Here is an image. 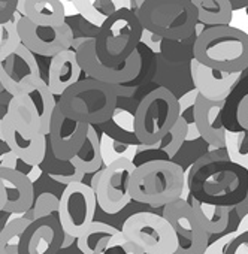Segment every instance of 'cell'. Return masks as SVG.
Segmentation results:
<instances>
[{
    "label": "cell",
    "instance_id": "cell-43",
    "mask_svg": "<svg viewBox=\"0 0 248 254\" xmlns=\"http://www.w3.org/2000/svg\"><path fill=\"white\" fill-rule=\"evenodd\" d=\"M18 0H0V24L12 20L17 11Z\"/></svg>",
    "mask_w": 248,
    "mask_h": 254
},
{
    "label": "cell",
    "instance_id": "cell-44",
    "mask_svg": "<svg viewBox=\"0 0 248 254\" xmlns=\"http://www.w3.org/2000/svg\"><path fill=\"white\" fill-rule=\"evenodd\" d=\"M41 175H42V169H41V166H30L29 168V171L26 172V177L30 180V183L33 184L36 180H39L41 178Z\"/></svg>",
    "mask_w": 248,
    "mask_h": 254
},
{
    "label": "cell",
    "instance_id": "cell-13",
    "mask_svg": "<svg viewBox=\"0 0 248 254\" xmlns=\"http://www.w3.org/2000/svg\"><path fill=\"white\" fill-rule=\"evenodd\" d=\"M21 45H24L33 56L54 57L70 48L73 41V30L69 24H62L57 27H41L21 18L17 24Z\"/></svg>",
    "mask_w": 248,
    "mask_h": 254
},
{
    "label": "cell",
    "instance_id": "cell-42",
    "mask_svg": "<svg viewBox=\"0 0 248 254\" xmlns=\"http://www.w3.org/2000/svg\"><path fill=\"white\" fill-rule=\"evenodd\" d=\"M141 42H142L147 48H150L153 53L160 54V51H162V42H163V39H162L160 36H157V35H154V33H151V32L142 29Z\"/></svg>",
    "mask_w": 248,
    "mask_h": 254
},
{
    "label": "cell",
    "instance_id": "cell-26",
    "mask_svg": "<svg viewBox=\"0 0 248 254\" xmlns=\"http://www.w3.org/2000/svg\"><path fill=\"white\" fill-rule=\"evenodd\" d=\"M197 12V23L209 27L229 26L232 17V0H191Z\"/></svg>",
    "mask_w": 248,
    "mask_h": 254
},
{
    "label": "cell",
    "instance_id": "cell-33",
    "mask_svg": "<svg viewBox=\"0 0 248 254\" xmlns=\"http://www.w3.org/2000/svg\"><path fill=\"white\" fill-rule=\"evenodd\" d=\"M224 151L230 163L248 174V130H224Z\"/></svg>",
    "mask_w": 248,
    "mask_h": 254
},
{
    "label": "cell",
    "instance_id": "cell-8",
    "mask_svg": "<svg viewBox=\"0 0 248 254\" xmlns=\"http://www.w3.org/2000/svg\"><path fill=\"white\" fill-rule=\"evenodd\" d=\"M135 169L136 166L129 160H117L93 175L90 187L94 191L97 206L105 214H118L132 202L129 186Z\"/></svg>",
    "mask_w": 248,
    "mask_h": 254
},
{
    "label": "cell",
    "instance_id": "cell-34",
    "mask_svg": "<svg viewBox=\"0 0 248 254\" xmlns=\"http://www.w3.org/2000/svg\"><path fill=\"white\" fill-rule=\"evenodd\" d=\"M30 223L27 218L18 217L11 218L3 229H0V254H18L21 235Z\"/></svg>",
    "mask_w": 248,
    "mask_h": 254
},
{
    "label": "cell",
    "instance_id": "cell-41",
    "mask_svg": "<svg viewBox=\"0 0 248 254\" xmlns=\"http://www.w3.org/2000/svg\"><path fill=\"white\" fill-rule=\"evenodd\" d=\"M226 254H248V233L238 235L226 250Z\"/></svg>",
    "mask_w": 248,
    "mask_h": 254
},
{
    "label": "cell",
    "instance_id": "cell-2",
    "mask_svg": "<svg viewBox=\"0 0 248 254\" xmlns=\"http://www.w3.org/2000/svg\"><path fill=\"white\" fill-rule=\"evenodd\" d=\"M184 169L169 160H153L136 166L129 186L130 199L153 208L166 206L180 199Z\"/></svg>",
    "mask_w": 248,
    "mask_h": 254
},
{
    "label": "cell",
    "instance_id": "cell-9",
    "mask_svg": "<svg viewBox=\"0 0 248 254\" xmlns=\"http://www.w3.org/2000/svg\"><path fill=\"white\" fill-rule=\"evenodd\" d=\"M97 209L94 191L84 183L66 186L59 197L57 220L64 235L78 238L93 221Z\"/></svg>",
    "mask_w": 248,
    "mask_h": 254
},
{
    "label": "cell",
    "instance_id": "cell-32",
    "mask_svg": "<svg viewBox=\"0 0 248 254\" xmlns=\"http://www.w3.org/2000/svg\"><path fill=\"white\" fill-rule=\"evenodd\" d=\"M105 124H108L109 127V133L106 135H109L111 138L126 144H139L135 136V117L127 109L115 108L111 118Z\"/></svg>",
    "mask_w": 248,
    "mask_h": 254
},
{
    "label": "cell",
    "instance_id": "cell-14",
    "mask_svg": "<svg viewBox=\"0 0 248 254\" xmlns=\"http://www.w3.org/2000/svg\"><path fill=\"white\" fill-rule=\"evenodd\" d=\"M88 127V124L66 117L57 105L51 118L50 141L47 138L54 157L59 160H70L82 147Z\"/></svg>",
    "mask_w": 248,
    "mask_h": 254
},
{
    "label": "cell",
    "instance_id": "cell-23",
    "mask_svg": "<svg viewBox=\"0 0 248 254\" xmlns=\"http://www.w3.org/2000/svg\"><path fill=\"white\" fill-rule=\"evenodd\" d=\"M188 203L194 209L208 235H220L226 232L230 220V211L233 208L232 205H214L200 202L193 196H190Z\"/></svg>",
    "mask_w": 248,
    "mask_h": 254
},
{
    "label": "cell",
    "instance_id": "cell-49",
    "mask_svg": "<svg viewBox=\"0 0 248 254\" xmlns=\"http://www.w3.org/2000/svg\"><path fill=\"white\" fill-rule=\"evenodd\" d=\"M129 251H130V254H148V253H144L142 250H139L138 247H135L132 244H129Z\"/></svg>",
    "mask_w": 248,
    "mask_h": 254
},
{
    "label": "cell",
    "instance_id": "cell-24",
    "mask_svg": "<svg viewBox=\"0 0 248 254\" xmlns=\"http://www.w3.org/2000/svg\"><path fill=\"white\" fill-rule=\"evenodd\" d=\"M120 230L103 221H93L78 238L76 245L82 254H103L111 238Z\"/></svg>",
    "mask_w": 248,
    "mask_h": 254
},
{
    "label": "cell",
    "instance_id": "cell-20",
    "mask_svg": "<svg viewBox=\"0 0 248 254\" xmlns=\"http://www.w3.org/2000/svg\"><path fill=\"white\" fill-rule=\"evenodd\" d=\"M81 75L82 70L76 59V51L69 48L51 59L47 85L54 96L60 97L69 87L81 81Z\"/></svg>",
    "mask_w": 248,
    "mask_h": 254
},
{
    "label": "cell",
    "instance_id": "cell-39",
    "mask_svg": "<svg viewBox=\"0 0 248 254\" xmlns=\"http://www.w3.org/2000/svg\"><path fill=\"white\" fill-rule=\"evenodd\" d=\"M103 254H130L129 242L124 239L121 230L111 238V241H109L106 250L103 251Z\"/></svg>",
    "mask_w": 248,
    "mask_h": 254
},
{
    "label": "cell",
    "instance_id": "cell-45",
    "mask_svg": "<svg viewBox=\"0 0 248 254\" xmlns=\"http://www.w3.org/2000/svg\"><path fill=\"white\" fill-rule=\"evenodd\" d=\"M236 232H238L239 235H242V233H248V214H245V215L239 220L238 227H236Z\"/></svg>",
    "mask_w": 248,
    "mask_h": 254
},
{
    "label": "cell",
    "instance_id": "cell-15",
    "mask_svg": "<svg viewBox=\"0 0 248 254\" xmlns=\"http://www.w3.org/2000/svg\"><path fill=\"white\" fill-rule=\"evenodd\" d=\"M3 139L9 151L27 166H41L47 151V136L18 127L6 114L2 118Z\"/></svg>",
    "mask_w": 248,
    "mask_h": 254
},
{
    "label": "cell",
    "instance_id": "cell-16",
    "mask_svg": "<svg viewBox=\"0 0 248 254\" xmlns=\"http://www.w3.org/2000/svg\"><path fill=\"white\" fill-rule=\"evenodd\" d=\"M63 230L57 217L32 221L23 232L18 254H56L62 248Z\"/></svg>",
    "mask_w": 248,
    "mask_h": 254
},
{
    "label": "cell",
    "instance_id": "cell-27",
    "mask_svg": "<svg viewBox=\"0 0 248 254\" xmlns=\"http://www.w3.org/2000/svg\"><path fill=\"white\" fill-rule=\"evenodd\" d=\"M186 135H187V123L184 121V118L178 117L177 123L172 126V129L168 132V135H165L160 141H157L156 144L151 145H138V153L141 151H150V153H157V154H163L165 160L174 162V157L178 154V151L181 150V147L186 142Z\"/></svg>",
    "mask_w": 248,
    "mask_h": 254
},
{
    "label": "cell",
    "instance_id": "cell-30",
    "mask_svg": "<svg viewBox=\"0 0 248 254\" xmlns=\"http://www.w3.org/2000/svg\"><path fill=\"white\" fill-rule=\"evenodd\" d=\"M84 174H96L102 169V157H100V145H99V135L94 129V126L88 127L87 138L79 148V151L70 159Z\"/></svg>",
    "mask_w": 248,
    "mask_h": 254
},
{
    "label": "cell",
    "instance_id": "cell-47",
    "mask_svg": "<svg viewBox=\"0 0 248 254\" xmlns=\"http://www.w3.org/2000/svg\"><path fill=\"white\" fill-rule=\"evenodd\" d=\"M2 118H3V117H2ZM2 118H0V154L9 151L8 145H6V142H5V139H3V132H2Z\"/></svg>",
    "mask_w": 248,
    "mask_h": 254
},
{
    "label": "cell",
    "instance_id": "cell-6",
    "mask_svg": "<svg viewBox=\"0 0 248 254\" xmlns=\"http://www.w3.org/2000/svg\"><path fill=\"white\" fill-rule=\"evenodd\" d=\"M133 117L138 142L142 145L156 144L168 135L180 117L178 99L166 87H157L139 102Z\"/></svg>",
    "mask_w": 248,
    "mask_h": 254
},
{
    "label": "cell",
    "instance_id": "cell-21",
    "mask_svg": "<svg viewBox=\"0 0 248 254\" xmlns=\"http://www.w3.org/2000/svg\"><path fill=\"white\" fill-rule=\"evenodd\" d=\"M17 12L41 27H57L66 23L64 5L60 0H18Z\"/></svg>",
    "mask_w": 248,
    "mask_h": 254
},
{
    "label": "cell",
    "instance_id": "cell-50",
    "mask_svg": "<svg viewBox=\"0 0 248 254\" xmlns=\"http://www.w3.org/2000/svg\"><path fill=\"white\" fill-rule=\"evenodd\" d=\"M3 90V87H2V84H0V91H2Z\"/></svg>",
    "mask_w": 248,
    "mask_h": 254
},
{
    "label": "cell",
    "instance_id": "cell-22",
    "mask_svg": "<svg viewBox=\"0 0 248 254\" xmlns=\"http://www.w3.org/2000/svg\"><path fill=\"white\" fill-rule=\"evenodd\" d=\"M70 3L79 14V29L87 38H96L103 23L117 11L114 0H75Z\"/></svg>",
    "mask_w": 248,
    "mask_h": 254
},
{
    "label": "cell",
    "instance_id": "cell-4",
    "mask_svg": "<svg viewBox=\"0 0 248 254\" xmlns=\"http://www.w3.org/2000/svg\"><path fill=\"white\" fill-rule=\"evenodd\" d=\"M136 17L144 30L168 41L190 38L197 24V12L191 0H145Z\"/></svg>",
    "mask_w": 248,
    "mask_h": 254
},
{
    "label": "cell",
    "instance_id": "cell-3",
    "mask_svg": "<svg viewBox=\"0 0 248 254\" xmlns=\"http://www.w3.org/2000/svg\"><path fill=\"white\" fill-rule=\"evenodd\" d=\"M117 85H108L85 78L69 87L57 102L60 111L79 123L105 124L117 108Z\"/></svg>",
    "mask_w": 248,
    "mask_h": 254
},
{
    "label": "cell",
    "instance_id": "cell-11",
    "mask_svg": "<svg viewBox=\"0 0 248 254\" xmlns=\"http://www.w3.org/2000/svg\"><path fill=\"white\" fill-rule=\"evenodd\" d=\"M76 59L82 73H85L90 79L114 87L138 78L142 67V59L138 50L120 66L109 67L102 64L96 56L94 38H85L76 50Z\"/></svg>",
    "mask_w": 248,
    "mask_h": 254
},
{
    "label": "cell",
    "instance_id": "cell-7",
    "mask_svg": "<svg viewBox=\"0 0 248 254\" xmlns=\"http://www.w3.org/2000/svg\"><path fill=\"white\" fill-rule=\"evenodd\" d=\"M121 233L129 244L148 254H175L178 241L171 223L159 214L142 211L126 218Z\"/></svg>",
    "mask_w": 248,
    "mask_h": 254
},
{
    "label": "cell",
    "instance_id": "cell-10",
    "mask_svg": "<svg viewBox=\"0 0 248 254\" xmlns=\"http://www.w3.org/2000/svg\"><path fill=\"white\" fill-rule=\"evenodd\" d=\"M174 227L178 248L175 254H203L208 244L209 235L205 232L199 217L188 202L175 200L163 206L162 214Z\"/></svg>",
    "mask_w": 248,
    "mask_h": 254
},
{
    "label": "cell",
    "instance_id": "cell-38",
    "mask_svg": "<svg viewBox=\"0 0 248 254\" xmlns=\"http://www.w3.org/2000/svg\"><path fill=\"white\" fill-rule=\"evenodd\" d=\"M239 233L236 230L233 232H229V233H224L223 236H220L217 241L208 244L206 250L203 254H226V250L229 248V245L232 244V241L238 236Z\"/></svg>",
    "mask_w": 248,
    "mask_h": 254
},
{
    "label": "cell",
    "instance_id": "cell-46",
    "mask_svg": "<svg viewBox=\"0 0 248 254\" xmlns=\"http://www.w3.org/2000/svg\"><path fill=\"white\" fill-rule=\"evenodd\" d=\"M5 205H6V191H5L3 181L0 178V212L5 209Z\"/></svg>",
    "mask_w": 248,
    "mask_h": 254
},
{
    "label": "cell",
    "instance_id": "cell-40",
    "mask_svg": "<svg viewBox=\"0 0 248 254\" xmlns=\"http://www.w3.org/2000/svg\"><path fill=\"white\" fill-rule=\"evenodd\" d=\"M235 111H236L235 115H236V123L239 126V129L248 130V93L244 94L238 100V106Z\"/></svg>",
    "mask_w": 248,
    "mask_h": 254
},
{
    "label": "cell",
    "instance_id": "cell-12",
    "mask_svg": "<svg viewBox=\"0 0 248 254\" xmlns=\"http://www.w3.org/2000/svg\"><path fill=\"white\" fill-rule=\"evenodd\" d=\"M42 79L35 56L20 45L14 54L0 62V84L12 97L29 94Z\"/></svg>",
    "mask_w": 248,
    "mask_h": 254
},
{
    "label": "cell",
    "instance_id": "cell-48",
    "mask_svg": "<svg viewBox=\"0 0 248 254\" xmlns=\"http://www.w3.org/2000/svg\"><path fill=\"white\" fill-rule=\"evenodd\" d=\"M73 242H76V239H75V238H72V236H69V235H64V233H63V242H62V248H67V247H70Z\"/></svg>",
    "mask_w": 248,
    "mask_h": 254
},
{
    "label": "cell",
    "instance_id": "cell-25",
    "mask_svg": "<svg viewBox=\"0 0 248 254\" xmlns=\"http://www.w3.org/2000/svg\"><path fill=\"white\" fill-rule=\"evenodd\" d=\"M41 169L51 180H54L63 186L82 183V180L85 177V174L72 160H59L57 157H54L48 142H47V151H45L44 162L41 163Z\"/></svg>",
    "mask_w": 248,
    "mask_h": 254
},
{
    "label": "cell",
    "instance_id": "cell-35",
    "mask_svg": "<svg viewBox=\"0 0 248 254\" xmlns=\"http://www.w3.org/2000/svg\"><path fill=\"white\" fill-rule=\"evenodd\" d=\"M20 45L21 39L18 35L17 23L14 20H9L0 24V62L6 60L11 54H14Z\"/></svg>",
    "mask_w": 248,
    "mask_h": 254
},
{
    "label": "cell",
    "instance_id": "cell-5",
    "mask_svg": "<svg viewBox=\"0 0 248 254\" xmlns=\"http://www.w3.org/2000/svg\"><path fill=\"white\" fill-rule=\"evenodd\" d=\"M142 26L129 9H117L94 38L96 56L102 64L114 67L126 62L141 44Z\"/></svg>",
    "mask_w": 248,
    "mask_h": 254
},
{
    "label": "cell",
    "instance_id": "cell-19",
    "mask_svg": "<svg viewBox=\"0 0 248 254\" xmlns=\"http://www.w3.org/2000/svg\"><path fill=\"white\" fill-rule=\"evenodd\" d=\"M0 178L3 181L6 191V212L11 214H23L32 209L35 202L33 184L30 180L20 171L12 169H0Z\"/></svg>",
    "mask_w": 248,
    "mask_h": 254
},
{
    "label": "cell",
    "instance_id": "cell-36",
    "mask_svg": "<svg viewBox=\"0 0 248 254\" xmlns=\"http://www.w3.org/2000/svg\"><path fill=\"white\" fill-rule=\"evenodd\" d=\"M57 212H59V197L54 193L45 191L35 199L32 206L33 221L45 217H57Z\"/></svg>",
    "mask_w": 248,
    "mask_h": 254
},
{
    "label": "cell",
    "instance_id": "cell-28",
    "mask_svg": "<svg viewBox=\"0 0 248 254\" xmlns=\"http://www.w3.org/2000/svg\"><path fill=\"white\" fill-rule=\"evenodd\" d=\"M6 115L21 129L30 133H41L39 115L32 99L27 94L12 97L8 103Z\"/></svg>",
    "mask_w": 248,
    "mask_h": 254
},
{
    "label": "cell",
    "instance_id": "cell-31",
    "mask_svg": "<svg viewBox=\"0 0 248 254\" xmlns=\"http://www.w3.org/2000/svg\"><path fill=\"white\" fill-rule=\"evenodd\" d=\"M99 145H100V157H102V165L109 166L115 163L117 160H129L135 162L136 154H138V145L135 144H126L117 141L106 135L105 132L99 136Z\"/></svg>",
    "mask_w": 248,
    "mask_h": 254
},
{
    "label": "cell",
    "instance_id": "cell-18",
    "mask_svg": "<svg viewBox=\"0 0 248 254\" xmlns=\"http://www.w3.org/2000/svg\"><path fill=\"white\" fill-rule=\"evenodd\" d=\"M226 100H206L202 96H197L193 118L197 127L200 138L212 148H224V126H223V114H224Z\"/></svg>",
    "mask_w": 248,
    "mask_h": 254
},
{
    "label": "cell",
    "instance_id": "cell-17",
    "mask_svg": "<svg viewBox=\"0 0 248 254\" xmlns=\"http://www.w3.org/2000/svg\"><path fill=\"white\" fill-rule=\"evenodd\" d=\"M190 75L194 84V90H197L199 96L206 100H227L232 94L236 84L242 79L244 72H220L211 67L200 64L197 60L191 59L190 62Z\"/></svg>",
    "mask_w": 248,
    "mask_h": 254
},
{
    "label": "cell",
    "instance_id": "cell-1",
    "mask_svg": "<svg viewBox=\"0 0 248 254\" xmlns=\"http://www.w3.org/2000/svg\"><path fill=\"white\" fill-rule=\"evenodd\" d=\"M193 59L220 72H245L248 69V36L229 27H208L193 44Z\"/></svg>",
    "mask_w": 248,
    "mask_h": 254
},
{
    "label": "cell",
    "instance_id": "cell-37",
    "mask_svg": "<svg viewBox=\"0 0 248 254\" xmlns=\"http://www.w3.org/2000/svg\"><path fill=\"white\" fill-rule=\"evenodd\" d=\"M229 27L248 36V2H245V6H236L232 9Z\"/></svg>",
    "mask_w": 248,
    "mask_h": 254
},
{
    "label": "cell",
    "instance_id": "cell-29",
    "mask_svg": "<svg viewBox=\"0 0 248 254\" xmlns=\"http://www.w3.org/2000/svg\"><path fill=\"white\" fill-rule=\"evenodd\" d=\"M35 108H36V112L39 115V126H41V133L44 136H48L50 135V129H51V118H53V114H54V109L57 106V100H56V96L50 91L48 85H47V81L41 79L38 82V85L27 94Z\"/></svg>",
    "mask_w": 248,
    "mask_h": 254
}]
</instances>
